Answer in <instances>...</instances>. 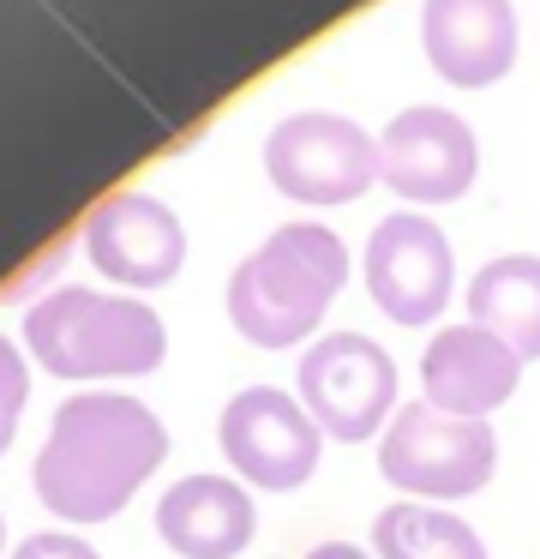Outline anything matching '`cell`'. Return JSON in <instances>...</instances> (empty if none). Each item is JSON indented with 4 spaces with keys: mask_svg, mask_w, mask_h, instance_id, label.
<instances>
[{
    "mask_svg": "<svg viewBox=\"0 0 540 559\" xmlns=\"http://www.w3.org/2000/svg\"><path fill=\"white\" fill-rule=\"evenodd\" d=\"M523 355L511 343H499L480 325H444L420 355V391L432 409L463 415V421H487L492 409L516 397L523 385Z\"/></svg>",
    "mask_w": 540,
    "mask_h": 559,
    "instance_id": "cell-12",
    "label": "cell"
},
{
    "mask_svg": "<svg viewBox=\"0 0 540 559\" xmlns=\"http://www.w3.org/2000/svg\"><path fill=\"white\" fill-rule=\"evenodd\" d=\"M24 349L55 379H144L163 367L168 331L144 301L60 283L24 307Z\"/></svg>",
    "mask_w": 540,
    "mask_h": 559,
    "instance_id": "cell-3",
    "label": "cell"
},
{
    "mask_svg": "<svg viewBox=\"0 0 540 559\" xmlns=\"http://www.w3.org/2000/svg\"><path fill=\"white\" fill-rule=\"evenodd\" d=\"M31 403V367H24L19 343L0 331V457H7L12 433H19V415Z\"/></svg>",
    "mask_w": 540,
    "mask_h": 559,
    "instance_id": "cell-16",
    "label": "cell"
},
{
    "mask_svg": "<svg viewBox=\"0 0 540 559\" xmlns=\"http://www.w3.org/2000/svg\"><path fill=\"white\" fill-rule=\"evenodd\" d=\"M264 181L295 205L331 211L372 193L384 181V157H379V139L360 121L331 109H307V115H283L264 133Z\"/></svg>",
    "mask_w": 540,
    "mask_h": 559,
    "instance_id": "cell-4",
    "label": "cell"
},
{
    "mask_svg": "<svg viewBox=\"0 0 540 559\" xmlns=\"http://www.w3.org/2000/svg\"><path fill=\"white\" fill-rule=\"evenodd\" d=\"M300 403L307 415L324 427V439H360L379 433L396 421V361L360 331H331V337H312V349L300 355Z\"/></svg>",
    "mask_w": 540,
    "mask_h": 559,
    "instance_id": "cell-7",
    "label": "cell"
},
{
    "mask_svg": "<svg viewBox=\"0 0 540 559\" xmlns=\"http://www.w3.org/2000/svg\"><path fill=\"white\" fill-rule=\"evenodd\" d=\"M372 559H487V542L451 506L396 499L372 518Z\"/></svg>",
    "mask_w": 540,
    "mask_h": 559,
    "instance_id": "cell-15",
    "label": "cell"
},
{
    "mask_svg": "<svg viewBox=\"0 0 540 559\" xmlns=\"http://www.w3.org/2000/svg\"><path fill=\"white\" fill-rule=\"evenodd\" d=\"M379 157H384V187L403 205H456L480 175V139L463 115L451 109H403L391 127L379 133Z\"/></svg>",
    "mask_w": 540,
    "mask_h": 559,
    "instance_id": "cell-9",
    "label": "cell"
},
{
    "mask_svg": "<svg viewBox=\"0 0 540 559\" xmlns=\"http://www.w3.org/2000/svg\"><path fill=\"white\" fill-rule=\"evenodd\" d=\"M468 325L511 343L523 361H540V259L499 253L468 277Z\"/></svg>",
    "mask_w": 540,
    "mask_h": 559,
    "instance_id": "cell-14",
    "label": "cell"
},
{
    "mask_svg": "<svg viewBox=\"0 0 540 559\" xmlns=\"http://www.w3.org/2000/svg\"><path fill=\"white\" fill-rule=\"evenodd\" d=\"M216 445H223L228 469L259 493H295L319 475L324 457V427L307 415V403L288 397L276 385H247L223 403L216 421Z\"/></svg>",
    "mask_w": 540,
    "mask_h": 559,
    "instance_id": "cell-6",
    "label": "cell"
},
{
    "mask_svg": "<svg viewBox=\"0 0 540 559\" xmlns=\"http://www.w3.org/2000/svg\"><path fill=\"white\" fill-rule=\"evenodd\" d=\"M156 535L180 559H240L259 535V506L235 475H180L156 499Z\"/></svg>",
    "mask_w": 540,
    "mask_h": 559,
    "instance_id": "cell-13",
    "label": "cell"
},
{
    "mask_svg": "<svg viewBox=\"0 0 540 559\" xmlns=\"http://www.w3.org/2000/svg\"><path fill=\"white\" fill-rule=\"evenodd\" d=\"M420 49L456 91H487L516 67L523 31L511 0H420Z\"/></svg>",
    "mask_w": 540,
    "mask_h": 559,
    "instance_id": "cell-11",
    "label": "cell"
},
{
    "mask_svg": "<svg viewBox=\"0 0 540 559\" xmlns=\"http://www.w3.org/2000/svg\"><path fill=\"white\" fill-rule=\"evenodd\" d=\"M348 283V241L331 223H283L228 277V325L252 349H295L324 325Z\"/></svg>",
    "mask_w": 540,
    "mask_h": 559,
    "instance_id": "cell-2",
    "label": "cell"
},
{
    "mask_svg": "<svg viewBox=\"0 0 540 559\" xmlns=\"http://www.w3.org/2000/svg\"><path fill=\"white\" fill-rule=\"evenodd\" d=\"M307 559H372L367 547H355V542H324V547H312Z\"/></svg>",
    "mask_w": 540,
    "mask_h": 559,
    "instance_id": "cell-18",
    "label": "cell"
},
{
    "mask_svg": "<svg viewBox=\"0 0 540 559\" xmlns=\"http://www.w3.org/2000/svg\"><path fill=\"white\" fill-rule=\"evenodd\" d=\"M360 277L367 295L391 325L415 331L451 307L456 289V259H451V235L427 217V211H391L379 229L367 235L360 253Z\"/></svg>",
    "mask_w": 540,
    "mask_h": 559,
    "instance_id": "cell-8",
    "label": "cell"
},
{
    "mask_svg": "<svg viewBox=\"0 0 540 559\" xmlns=\"http://www.w3.org/2000/svg\"><path fill=\"white\" fill-rule=\"evenodd\" d=\"M499 469V433L492 421H463V415L432 409L427 397L403 403L396 421L379 439V475L396 493L420 499H468Z\"/></svg>",
    "mask_w": 540,
    "mask_h": 559,
    "instance_id": "cell-5",
    "label": "cell"
},
{
    "mask_svg": "<svg viewBox=\"0 0 540 559\" xmlns=\"http://www.w3.org/2000/svg\"><path fill=\"white\" fill-rule=\"evenodd\" d=\"M84 259L120 289H163L187 265V229L151 193H115L84 223Z\"/></svg>",
    "mask_w": 540,
    "mask_h": 559,
    "instance_id": "cell-10",
    "label": "cell"
},
{
    "mask_svg": "<svg viewBox=\"0 0 540 559\" xmlns=\"http://www.w3.org/2000/svg\"><path fill=\"white\" fill-rule=\"evenodd\" d=\"M0 554H7V518H0Z\"/></svg>",
    "mask_w": 540,
    "mask_h": 559,
    "instance_id": "cell-19",
    "label": "cell"
},
{
    "mask_svg": "<svg viewBox=\"0 0 540 559\" xmlns=\"http://www.w3.org/2000/svg\"><path fill=\"white\" fill-rule=\"evenodd\" d=\"M163 457L168 427L156 421L151 403L120 397V391H91V397H67L55 409L31 481L60 523H108L163 469Z\"/></svg>",
    "mask_w": 540,
    "mask_h": 559,
    "instance_id": "cell-1",
    "label": "cell"
},
{
    "mask_svg": "<svg viewBox=\"0 0 540 559\" xmlns=\"http://www.w3.org/2000/svg\"><path fill=\"white\" fill-rule=\"evenodd\" d=\"M7 559H103V554H96L91 542H79L72 530H36V535H24Z\"/></svg>",
    "mask_w": 540,
    "mask_h": 559,
    "instance_id": "cell-17",
    "label": "cell"
}]
</instances>
